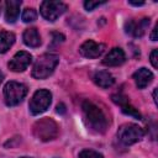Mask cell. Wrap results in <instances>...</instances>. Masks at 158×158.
<instances>
[{"label": "cell", "instance_id": "13", "mask_svg": "<svg viewBox=\"0 0 158 158\" xmlns=\"http://www.w3.org/2000/svg\"><path fill=\"white\" fill-rule=\"evenodd\" d=\"M21 1L19 0H7L5 1V20L7 23H14L19 15H20V7Z\"/></svg>", "mask_w": 158, "mask_h": 158}, {"label": "cell", "instance_id": "8", "mask_svg": "<svg viewBox=\"0 0 158 158\" xmlns=\"http://www.w3.org/2000/svg\"><path fill=\"white\" fill-rule=\"evenodd\" d=\"M31 62H32V56L26 51H20L10 59V62L7 63V67L10 70L19 73L27 69Z\"/></svg>", "mask_w": 158, "mask_h": 158}, {"label": "cell", "instance_id": "5", "mask_svg": "<svg viewBox=\"0 0 158 158\" xmlns=\"http://www.w3.org/2000/svg\"><path fill=\"white\" fill-rule=\"evenodd\" d=\"M144 136L143 128L136 123H123L117 130V138L125 146H131L141 141Z\"/></svg>", "mask_w": 158, "mask_h": 158}, {"label": "cell", "instance_id": "18", "mask_svg": "<svg viewBox=\"0 0 158 158\" xmlns=\"http://www.w3.org/2000/svg\"><path fill=\"white\" fill-rule=\"evenodd\" d=\"M21 19L23 22H33L36 19H37V11L33 9V7H27L22 11V15H21Z\"/></svg>", "mask_w": 158, "mask_h": 158}, {"label": "cell", "instance_id": "10", "mask_svg": "<svg viewBox=\"0 0 158 158\" xmlns=\"http://www.w3.org/2000/svg\"><path fill=\"white\" fill-rule=\"evenodd\" d=\"M104 51H105V44L94 42L93 40L85 41L79 48L80 54L85 58H99L104 53Z\"/></svg>", "mask_w": 158, "mask_h": 158}, {"label": "cell", "instance_id": "3", "mask_svg": "<svg viewBox=\"0 0 158 158\" xmlns=\"http://www.w3.org/2000/svg\"><path fill=\"white\" fill-rule=\"evenodd\" d=\"M32 131H33V135L36 138H38L40 141L47 142V141L54 139L58 136L59 127L54 120H52L49 117H43L35 122Z\"/></svg>", "mask_w": 158, "mask_h": 158}, {"label": "cell", "instance_id": "15", "mask_svg": "<svg viewBox=\"0 0 158 158\" xmlns=\"http://www.w3.org/2000/svg\"><path fill=\"white\" fill-rule=\"evenodd\" d=\"M93 79H94V83L98 86L102 88V89H107V88L112 86L114 83H115V79L111 75V73H109L106 70H99V72H96L94 74Z\"/></svg>", "mask_w": 158, "mask_h": 158}, {"label": "cell", "instance_id": "25", "mask_svg": "<svg viewBox=\"0 0 158 158\" xmlns=\"http://www.w3.org/2000/svg\"><path fill=\"white\" fill-rule=\"evenodd\" d=\"M156 33H157V26H154V28H153V31H152V35H151L152 41H157V36H156Z\"/></svg>", "mask_w": 158, "mask_h": 158}, {"label": "cell", "instance_id": "19", "mask_svg": "<svg viewBox=\"0 0 158 158\" xmlns=\"http://www.w3.org/2000/svg\"><path fill=\"white\" fill-rule=\"evenodd\" d=\"M111 99H112V101H114L115 104H117V105H120V106H122V105L130 102V101H128V98H127L125 94H122V93L112 94V95H111Z\"/></svg>", "mask_w": 158, "mask_h": 158}, {"label": "cell", "instance_id": "1", "mask_svg": "<svg viewBox=\"0 0 158 158\" xmlns=\"http://www.w3.org/2000/svg\"><path fill=\"white\" fill-rule=\"evenodd\" d=\"M81 109L88 126L98 133H104L109 126V121L104 115V112L101 111V109L89 100L83 101Z\"/></svg>", "mask_w": 158, "mask_h": 158}, {"label": "cell", "instance_id": "2", "mask_svg": "<svg viewBox=\"0 0 158 158\" xmlns=\"http://www.w3.org/2000/svg\"><path fill=\"white\" fill-rule=\"evenodd\" d=\"M59 63V57L54 53H44L35 62L32 68V77L35 79H46L56 69Z\"/></svg>", "mask_w": 158, "mask_h": 158}, {"label": "cell", "instance_id": "16", "mask_svg": "<svg viewBox=\"0 0 158 158\" xmlns=\"http://www.w3.org/2000/svg\"><path fill=\"white\" fill-rule=\"evenodd\" d=\"M15 43V35L9 31L0 32V54L6 53Z\"/></svg>", "mask_w": 158, "mask_h": 158}, {"label": "cell", "instance_id": "9", "mask_svg": "<svg viewBox=\"0 0 158 158\" xmlns=\"http://www.w3.org/2000/svg\"><path fill=\"white\" fill-rule=\"evenodd\" d=\"M149 22L151 21L148 17H143L141 20H128L125 23V31L132 37H136V38L142 37L146 33L149 26Z\"/></svg>", "mask_w": 158, "mask_h": 158}, {"label": "cell", "instance_id": "28", "mask_svg": "<svg viewBox=\"0 0 158 158\" xmlns=\"http://www.w3.org/2000/svg\"><path fill=\"white\" fill-rule=\"evenodd\" d=\"M2 80H4V74H2V72L0 70V84L2 83Z\"/></svg>", "mask_w": 158, "mask_h": 158}, {"label": "cell", "instance_id": "27", "mask_svg": "<svg viewBox=\"0 0 158 158\" xmlns=\"http://www.w3.org/2000/svg\"><path fill=\"white\" fill-rule=\"evenodd\" d=\"M153 100H154V102L157 104V89L153 90Z\"/></svg>", "mask_w": 158, "mask_h": 158}, {"label": "cell", "instance_id": "29", "mask_svg": "<svg viewBox=\"0 0 158 158\" xmlns=\"http://www.w3.org/2000/svg\"><path fill=\"white\" fill-rule=\"evenodd\" d=\"M19 158H31V157H19Z\"/></svg>", "mask_w": 158, "mask_h": 158}, {"label": "cell", "instance_id": "26", "mask_svg": "<svg viewBox=\"0 0 158 158\" xmlns=\"http://www.w3.org/2000/svg\"><path fill=\"white\" fill-rule=\"evenodd\" d=\"M128 4H131V5H133V6H142V5H144V2L143 1H128Z\"/></svg>", "mask_w": 158, "mask_h": 158}, {"label": "cell", "instance_id": "11", "mask_svg": "<svg viewBox=\"0 0 158 158\" xmlns=\"http://www.w3.org/2000/svg\"><path fill=\"white\" fill-rule=\"evenodd\" d=\"M126 60V54L122 48L115 47L112 48L102 59V64L106 67H117L121 65Z\"/></svg>", "mask_w": 158, "mask_h": 158}, {"label": "cell", "instance_id": "6", "mask_svg": "<svg viewBox=\"0 0 158 158\" xmlns=\"http://www.w3.org/2000/svg\"><path fill=\"white\" fill-rule=\"evenodd\" d=\"M51 102H52L51 91L46 90V89H40V90L35 91V94L32 95L28 107H30V111L32 115H40V114L47 111Z\"/></svg>", "mask_w": 158, "mask_h": 158}, {"label": "cell", "instance_id": "23", "mask_svg": "<svg viewBox=\"0 0 158 158\" xmlns=\"http://www.w3.org/2000/svg\"><path fill=\"white\" fill-rule=\"evenodd\" d=\"M52 36H53V43H59V42H63V41H64V36H63L62 33L53 32Z\"/></svg>", "mask_w": 158, "mask_h": 158}, {"label": "cell", "instance_id": "14", "mask_svg": "<svg viewBox=\"0 0 158 158\" xmlns=\"http://www.w3.org/2000/svg\"><path fill=\"white\" fill-rule=\"evenodd\" d=\"M22 40H23V43L31 48H36V47H40L41 44V36L38 33V30L36 27H30V28H26L23 35H22Z\"/></svg>", "mask_w": 158, "mask_h": 158}, {"label": "cell", "instance_id": "30", "mask_svg": "<svg viewBox=\"0 0 158 158\" xmlns=\"http://www.w3.org/2000/svg\"><path fill=\"white\" fill-rule=\"evenodd\" d=\"M0 7H1V2H0Z\"/></svg>", "mask_w": 158, "mask_h": 158}, {"label": "cell", "instance_id": "24", "mask_svg": "<svg viewBox=\"0 0 158 158\" xmlns=\"http://www.w3.org/2000/svg\"><path fill=\"white\" fill-rule=\"evenodd\" d=\"M65 111H67V110H65V105H64V104L60 102V104L57 105V112H58V114L63 115V114H65Z\"/></svg>", "mask_w": 158, "mask_h": 158}, {"label": "cell", "instance_id": "7", "mask_svg": "<svg viewBox=\"0 0 158 158\" xmlns=\"http://www.w3.org/2000/svg\"><path fill=\"white\" fill-rule=\"evenodd\" d=\"M67 10V5L62 1H43L40 7V12L47 21H56Z\"/></svg>", "mask_w": 158, "mask_h": 158}, {"label": "cell", "instance_id": "4", "mask_svg": "<svg viewBox=\"0 0 158 158\" xmlns=\"http://www.w3.org/2000/svg\"><path fill=\"white\" fill-rule=\"evenodd\" d=\"M27 94V86L19 81H9L4 86V99L7 106L19 105Z\"/></svg>", "mask_w": 158, "mask_h": 158}, {"label": "cell", "instance_id": "12", "mask_svg": "<svg viewBox=\"0 0 158 158\" xmlns=\"http://www.w3.org/2000/svg\"><path fill=\"white\" fill-rule=\"evenodd\" d=\"M133 79H135V83H136V86L138 89H144L146 86H148L152 80H153V73L147 69V68H139L137 69L135 73H133Z\"/></svg>", "mask_w": 158, "mask_h": 158}, {"label": "cell", "instance_id": "22", "mask_svg": "<svg viewBox=\"0 0 158 158\" xmlns=\"http://www.w3.org/2000/svg\"><path fill=\"white\" fill-rule=\"evenodd\" d=\"M157 56H158V49H153L152 52H151V56H149V58H151V63H152V65H153V68H158V58H157Z\"/></svg>", "mask_w": 158, "mask_h": 158}, {"label": "cell", "instance_id": "20", "mask_svg": "<svg viewBox=\"0 0 158 158\" xmlns=\"http://www.w3.org/2000/svg\"><path fill=\"white\" fill-rule=\"evenodd\" d=\"M79 158H104L101 153L93 149H83L79 153Z\"/></svg>", "mask_w": 158, "mask_h": 158}, {"label": "cell", "instance_id": "17", "mask_svg": "<svg viewBox=\"0 0 158 158\" xmlns=\"http://www.w3.org/2000/svg\"><path fill=\"white\" fill-rule=\"evenodd\" d=\"M121 110H122V112H123L125 115L132 116V117H135V118H137V120H141V118H142L141 112H139L135 106H132L130 102H127V104L122 105V106H121Z\"/></svg>", "mask_w": 158, "mask_h": 158}, {"label": "cell", "instance_id": "21", "mask_svg": "<svg viewBox=\"0 0 158 158\" xmlns=\"http://www.w3.org/2000/svg\"><path fill=\"white\" fill-rule=\"evenodd\" d=\"M104 4H105V1H91V0H88V1L84 2V7L88 11H93L94 9H96V7H99L100 5H104Z\"/></svg>", "mask_w": 158, "mask_h": 158}]
</instances>
